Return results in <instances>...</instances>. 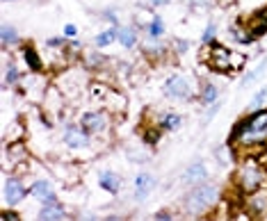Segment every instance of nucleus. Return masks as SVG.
I'll return each instance as SVG.
<instances>
[{
	"instance_id": "4468645a",
	"label": "nucleus",
	"mask_w": 267,
	"mask_h": 221,
	"mask_svg": "<svg viewBox=\"0 0 267 221\" xmlns=\"http://www.w3.org/2000/svg\"><path fill=\"white\" fill-rule=\"evenodd\" d=\"M30 194L37 196L39 201H41V205H53V203H59L57 201V194L53 192V185H50V180H34L32 185H30Z\"/></svg>"
},
{
	"instance_id": "1a4fd4ad",
	"label": "nucleus",
	"mask_w": 267,
	"mask_h": 221,
	"mask_svg": "<svg viewBox=\"0 0 267 221\" xmlns=\"http://www.w3.org/2000/svg\"><path fill=\"white\" fill-rule=\"evenodd\" d=\"M62 141H64L66 148L71 151H80V148H89L91 146V135L82 128L80 123H69L64 128V135H62Z\"/></svg>"
},
{
	"instance_id": "dca6fc26",
	"label": "nucleus",
	"mask_w": 267,
	"mask_h": 221,
	"mask_svg": "<svg viewBox=\"0 0 267 221\" xmlns=\"http://www.w3.org/2000/svg\"><path fill=\"white\" fill-rule=\"evenodd\" d=\"M98 187H101L103 192H107V194H119L123 187V180H121V176L114 171H101L98 173Z\"/></svg>"
},
{
	"instance_id": "aec40b11",
	"label": "nucleus",
	"mask_w": 267,
	"mask_h": 221,
	"mask_svg": "<svg viewBox=\"0 0 267 221\" xmlns=\"http://www.w3.org/2000/svg\"><path fill=\"white\" fill-rule=\"evenodd\" d=\"M217 101H219L217 85H213V82H203L201 89H199V103L208 108V105H213V103H217Z\"/></svg>"
},
{
	"instance_id": "0eeeda50",
	"label": "nucleus",
	"mask_w": 267,
	"mask_h": 221,
	"mask_svg": "<svg viewBox=\"0 0 267 221\" xmlns=\"http://www.w3.org/2000/svg\"><path fill=\"white\" fill-rule=\"evenodd\" d=\"M27 194H30V187H25L21 176H9L5 180V185H2V201H5V205H11V208L23 203Z\"/></svg>"
},
{
	"instance_id": "6ab92c4d",
	"label": "nucleus",
	"mask_w": 267,
	"mask_h": 221,
	"mask_svg": "<svg viewBox=\"0 0 267 221\" xmlns=\"http://www.w3.org/2000/svg\"><path fill=\"white\" fill-rule=\"evenodd\" d=\"M117 41L121 43L123 48H135L137 46V41H139V37H137V30H135L133 25H123V27H119L117 30Z\"/></svg>"
},
{
	"instance_id": "5701e85b",
	"label": "nucleus",
	"mask_w": 267,
	"mask_h": 221,
	"mask_svg": "<svg viewBox=\"0 0 267 221\" xmlns=\"http://www.w3.org/2000/svg\"><path fill=\"white\" fill-rule=\"evenodd\" d=\"M146 34L153 39H162V34H165V23H162L160 16H153L146 23Z\"/></svg>"
},
{
	"instance_id": "bb28decb",
	"label": "nucleus",
	"mask_w": 267,
	"mask_h": 221,
	"mask_svg": "<svg viewBox=\"0 0 267 221\" xmlns=\"http://www.w3.org/2000/svg\"><path fill=\"white\" fill-rule=\"evenodd\" d=\"M265 66H267V60H261V64H258L256 69H254L251 73H247V76L242 78V87H249L251 82H256L258 78L263 76V71H265Z\"/></svg>"
},
{
	"instance_id": "c756f323",
	"label": "nucleus",
	"mask_w": 267,
	"mask_h": 221,
	"mask_svg": "<svg viewBox=\"0 0 267 221\" xmlns=\"http://www.w3.org/2000/svg\"><path fill=\"white\" fill-rule=\"evenodd\" d=\"M215 32H217V27L210 23V25L206 27V32H203V43H215Z\"/></svg>"
},
{
	"instance_id": "393cba45",
	"label": "nucleus",
	"mask_w": 267,
	"mask_h": 221,
	"mask_svg": "<svg viewBox=\"0 0 267 221\" xmlns=\"http://www.w3.org/2000/svg\"><path fill=\"white\" fill-rule=\"evenodd\" d=\"M0 41H2V46L5 48H9V46H14V43H18V32H16V27H11V25H2V34H0Z\"/></svg>"
},
{
	"instance_id": "cd10ccee",
	"label": "nucleus",
	"mask_w": 267,
	"mask_h": 221,
	"mask_svg": "<svg viewBox=\"0 0 267 221\" xmlns=\"http://www.w3.org/2000/svg\"><path fill=\"white\" fill-rule=\"evenodd\" d=\"M265 101H267V87H263V89H258V92L254 94V98L249 101V112H254V110H261Z\"/></svg>"
},
{
	"instance_id": "f03ea898",
	"label": "nucleus",
	"mask_w": 267,
	"mask_h": 221,
	"mask_svg": "<svg viewBox=\"0 0 267 221\" xmlns=\"http://www.w3.org/2000/svg\"><path fill=\"white\" fill-rule=\"evenodd\" d=\"M222 203V189L215 183L203 180L199 185H192L190 192L183 196V210L190 217H203L210 210H215Z\"/></svg>"
},
{
	"instance_id": "58836bf2",
	"label": "nucleus",
	"mask_w": 267,
	"mask_h": 221,
	"mask_svg": "<svg viewBox=\"0 0 267 221\" xmlns=\"http://www.w3.org/2000/svg\"><path fill=\"white\" fill-rule=\"evenodd\" d=\"M5 2H14V0H5Z\"/></svg>"
},
{
	"instance_id": "20e7f679",
	"label": "nucleus",
	"mask_w": 267,
	"mask_h": 221,
	"mask_svg": "<svg viewBox=\"0 0 267 221\" xmlns=\"http://www.w3.org/2000/svg\"><path fill=\"white\" fill-rule=\"evenodd\" d=\"M201 62L208 64V69L217 71V73H233V71H242L247 57L242 53H233L222 43H206V48L201 53Z\"/></svg>"
},
{
	"instance_id": "f704fd0d",
	"label": "nucleus",
	"mask_w": 267,
	"mask_h": 221,
	"mask_svg": "<svg viewBox=\"0 0 267 221\" xmlns=\"http://www.w3.org/2000/svg\"><path fill=\"white\" fill-rule=\"evenodd\" d=\"M155 219H160V221H171V219H174V215H171L169 210H160V212H155Z\"/></svg>"
},
{
	"instance_id": "a878e982",
	"label": "nucleus",
	"mask_w": 267,
	"mask_h": 221,
	"mask_svg": "<svg viewBox=\"0 0 267 221\" xmlns=\"http://www.w3.org/2000/svg\"><path fill=\"white\" fill-rule=\"evenodd\" d=\"M162 132H165V130L160 128V123H155V125H149V128H144V144L155 146L158 141H160Z\"/></svg>"
},
{
	"instance_id": "39448f33",
	"label": "nucleus",
	"mask_w": 267,
	"mask_h": 221,
	"mask_svg": "<svg viewBox=\"0 0 267 221\" xmlns=\"http://www.w3.org/2000/svg\"><path fill=\"white\" fill-rule=\"evenodd\" d=\"M80 125L91 137H105L112 130V112L110 110H89L80 116Z\"/></svg>"
},
{
	"instance_id": "4c0bfd02",
	"label": "nucleus",
	"mask_w": 267,
	"mask_h": 221,
	"mask_svg": "<svg viewBox=\"0 0 267 221\" xmlns=\"http://www.w3.org/2000/svg\"><path fill=\"white\" fill-rule=\"evenodd\" d=\"M167 2H169V0H151L153 7H162V5H167Z\"/></svg>"
},
{
	"instance_id": "4be33fe9",
	"label": "nucleus",
	"mask_w": 267,
	"mask_h": 221,
	"mask_svg": "<svg viewBox=\"0 0 267 221\" xmlns=\"http://www.w3.org/2000/svg\"><path fill=\"white\" fill-rule=\"evenodd\" d=\"M18 82H23V73L18 69L16 62H7L5 66V87H16Z\"/></svg>"
},
{
	"instance_id": "f8f14e48",
	"label": "nucleus",
	"mask_w": 267,
	"mask_h": 221,
	"mask_svg": "<svg viewBox=\"0 0 267 221\" xmlns=\"http://www.w3.org/2000/svg\"><path fill=\"white\" fill-rule=\"evenodd\" d=\"M85 85H87V80H85V76H75V73H64V76L59 78L57 80V87L59 89H62V94H64L66 98H75L78 96V94L82 92V89H85Z\"/></svg>"
},
{
	"instance_id": "a211bd4d",
	"label": "nucleus",
	"mask_w": 267,
	"mask_h": 221,
	"mask_svg": "<svg viewBox=\"0 0 267 221\" xmlns=\"http://www.w3.org/2000/svg\"><path fill=\"white\" fill-rule=\"evenodd\" d=\"M39 219H43V221H62V219H66L64 205L62 203L41 205V210H39Z\"/></svg>"
},
{
	"instance_id": "c9c22d12",
	"label": "nucleus",
	"mask_w": 267,
	"mask_h": 221,
	"mask_svg": "<svg viewBox=\"0 0 267 221\" xmlns=\"http://www.w3.org/2000/svg\"><path fill=\"white\" fill-rule=\"evenodd\" d=\"M174 48H176V53L181 55V53H185V50L190 48V43L187 41H174Z\"/></svg>"
},
{
	"instance_id": "473e14b6",
	"label": "nucleus",
	"mask_w": 267,
	"mask_h": 221,
	"mask_svg": "<svg viewBox=\"0 0 267 221\" xmlns=\"http://www.w3.org/2000/svg\"><path fill=\"white\" fill-rule=\"evenodd\" d=\"M258 162H261V167L265 169V173H267V148H261V153H258Z\"/></svg>"
},
{
	"instance_id": "c85d7f7f",
	"label": "nucleus",
	"mask_w": 267,
	"mask_h": 221,
	"mask_svg": "<svg viewBox=\"0 0 267 221\" xmlns=\"http://www.w3.org/2000/svg\"><path fill=\"white\" fill-rule=\"evenodd\" d=\"M0 219L2 221H16V219H21V215H18L16 210H11V205H5L2 212H0Z\"/></svg>"
},
{
	"instance_id": "f3484780",
	"label": "nucleus",
	"mask_w": 267,
	"mask_h": 221,
	"mask_svg": "<svg viewBox=\"0 0 267 221\" xmlns=\"http://www.w3.org/2000/svg\"><path fill=\"white\" fill-rule=\"evenodd\" d=\"M21 53H23V60H25L30 73H41V71H43V62H41V55H39V50L34 48V46H23Z\"/></svg>"
},
{
	"instance_id": "7c9ffc66",
	"label": "nucleus",
	"mask_w": 267,
	"mask_h": 221,
	"mask_svg": "<svg viewBox=\"0 0 267 221\" xmlns=\"http://www.w3.org/2000/svg\"><path fill=\"white\" fill-rule=\"evenodd\" d=\"M87 64H89V66H98V64H103L101 53H89V57H87Z\"/></svg>"
},
{
	"instance_id": "6e6552de",
	"label": "nucleus",
	"mask_w": 267,
	"mask_h": 221,
	"mask_svg": "<svg viewBox=\"0 0 267 221\" xmlns=\"http://www.w3.org/2000/svg\"><path fill=\"white\" fill-rule=\"evenodd\" d=\"M242 210L247 217H263L267 215V185L251 194H242Z\"/></svg>"
},
{
	"instance_id": "412c9836",
	"label": "nucleus",
	"mask_w": 267,
	"mask_h": 221,
	"mask_svg": "<svg viewBox=\"0 0 267 221\" xmlns=\"http://www.w3.org/2000/svg\"><path fill=\"white\" fill-rule=\"evenodd\" d=\"M183 125V116L176 112H167L162 114V119H160V128L165 130V132H176L178 128Z\"/></svg>"
},
{
	"instance_id": "423d86ee",
	"label": "nucleus",
	"mask_w": 267,
	"mask_h": 221,
	"mask_svg": "<svg viewBox=\"0 0 267 221\" xmlns=\"http://www.w3.org/2000/svg\"><path fill=\"white\" fill-rule=\"evenodd\" d=\"M162 94H165V98H169V101H183V103L194 98L192 85H190V80H187L185 76H171L169 80L165 82V87H162Z\"/></svg>"
},
{
	"instance_id": "9b49d317",
	"label": "nucleus",
	"mask_w": 267,
	"mask_h": 221,
	"mask_svg": "<svg viewBox=\"0 0 267 221\" xmlns=\"http://www.w3.org/2000/svg\"><path fill=\"white\" fill-rule=\"evenodd\" d=\"M64 103H66V96L62 94L59 87H48V89H43V112L46 114L57 116V114L64 110Z\"/></svg>"
},
{
	"instance_id": "f257e3e1",
	"label": "nucleus",
	"mask_w": 267,
	"mask_h": 221,
	"mask_svg": "<svg viewBox=\"0 0 267 221\" xmlns=\"http://www.w3.org/2000/svg\"><path fill=\"white\" fill-rule=\"evenodd\" d=\"M267 141V108L265 110H254L247 116H242L238 123L233 125L229 137V144L233 146H265Z\"/></svg>"
},
{
	"instance_id": "9d476101",
	"label": "nucleus",
	"mask_w": 267,
	"mask_h": 221,
	"mask_svg": "<svg viewBox=\"0 0 267 221\" xmlns=\"http://www.w3.org/2000/svg\"><path fill=\"white\" fill-rule=\"evenodd\" d=\"M208 167H206V162L203 160H194L192 164H187L185 171L181 173V183L187 185V187H192V185H199L203 180H208Z\"/></svg>"
},
{
	"instance_id": "b1692460",
	"label": "nucleus",
	"mask_w": 267,
	"mask_h": 221,
	"mask_svg": "<svg viewBox=\"0 0 267 221\" xmlns=\"http://www.w3.org/2000/svg\"><path fill=\"white\" fill-rule=\"evenodd\" d=\"M117 30L119 27H112V30H103L101 34H96V39H94V43H96L98 48H107L110 43L117 41Z\"/></svg>"
},
{
	"instance_id": "ddd939ff",
	"label": "nucleus",
	"mask_w": 267,
	"mask_h": 221,
	"mask_svg": "<svg viewBox=\"0 0 267 221\" xmlns=\"http://www.w3.org/2000/svg\"><path fill=\"white\" fill-rule=\"evenodd\" d=\"M155 189V178L151 176L149 171H139L137 176H135V183H133V196L137 203H142V201L146 199V196L151 194Z\"/></svg>"
},
{
	"instance_id": "72a5a7b5",
	"label": "nucleus",
	"mask_w": 267,
	"mask_h": 221,
	"mask_svg": "<svg viewBox=\"0 0 267 221\" xmlns=\"http://www.w3.org/2000/svg\"><path fill=\"white\" fill-rule=\"evenodd\" d=\"M64 41H66V39H59V37H53V39H48V41H46V43H48L50 48H62V46H64Z\"/></svg>"
},
{
	"instance_id": "2f4dec72",
	"label": "nucleus",
	"mask_w": 267,
	"mask_h": 221,
	"mask_svg": "<svg viewBox=\"0 0 267 221\" xmlns=\"http://www.w3.org/2000/svg\"><path fill=\"white\" fill-rule=\"evenodd\" d=\"M75 34H78V27H75L73 23H66L64 25V37L66 39H75Z\"/></svg>"
},
{
	"instance_id": "7ed1b4c3",
	"label": "nucleus",
	"mask_w": 267,
	"mask_h": 221,
	"mask_svg": "<svg viewBox=\"0 0 267 221\" xmlns=\"http://www.w3.org/2000/svg\"><path fill=\"white\" fill-rule=\"evenodd\" d=\"M233 185L240 194H251V192H256V189L267 185V173L261 167L256 155H245L240 160L233 176Z\"/></svg>"
},
{
	"instance_id": "e433bc0d",
	"label": "nucleus",
	"mask_w": 267,
	"mask_h": 221,
	"mask_svg": "<svg viewBox=\"0 0 267 221\" xmlns=\"http://www.w3.org/2000/svg\"><path fill=\"white\" fill-rule=\"evenodd\" d=\"M105 21H110V23H117L119 18H117V14H114V11H105Z\"/></svg>"
},
{
	"instance_id": "2eb2a0df",
	"label": "nucleus",
	"mask_w": 267,
	"mask_h": 221,
	"mask_svg": "<svg viewBox=\"0 0 267 221\" xmlns=\"http://www.w3.org/2000/svg\"><path fill=\"white\" fill-rule=\"evenodd\" d=\"M247 32L254 39H261L263 34H267V5L254 11V16L247 23Z\"/></svg>"
}]
</instances>
